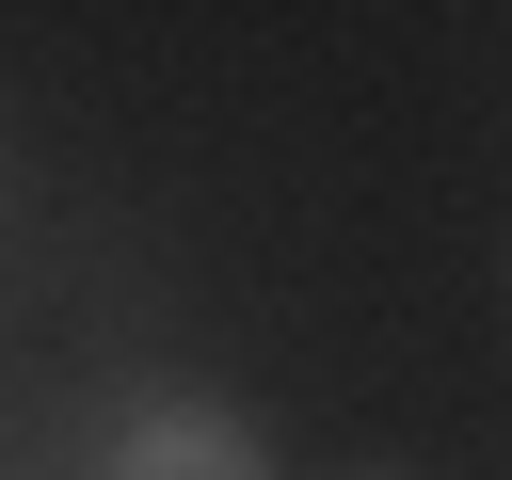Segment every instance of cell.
<instances>
[{"label":"cell","instance_id":"2","mask_svg":"<svg viewBox=\"0 0 512 480\" xmlns=\"http://www.w3.org/2000/svg\"><path fill=\"white\" fill-rule=\"evenodd\" d=\"M352 480H384V464H352Z\"/></svg>","mask_w":512,"mask_h":480},{"label":"cell","instance_id":"1","mask_svg":"<svg viewBox=\"0 0 512 480\" xmlns=\"http://www.w3.org/2000/svg\"><path fill=\"white\" fill-rule=\"evenodd\" d=\"M96 480H272V448H256L240 400H208V384H144V400L112 416V448H96Z\"/></svg>","mask_w":512,"mask_h":480}]
</instances>
